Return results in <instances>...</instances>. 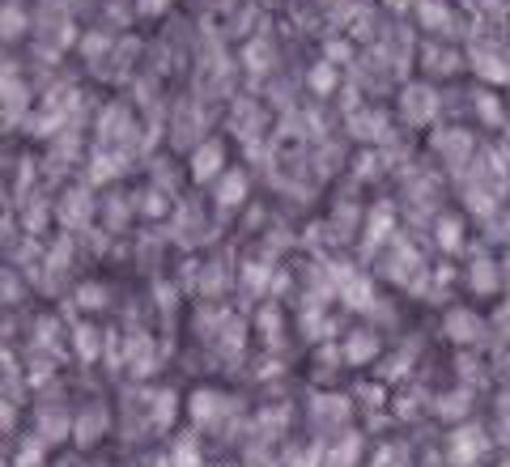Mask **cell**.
<instances>
[{"label":"cell","mask_w":510,"mask_h":467,"mask_svg":"<svg viewBox=\"0 0 510 467\" xmlns=\"http://www.w3.org/2000/svg\"><path fill=\"white\" fill-rule=\"evenodd\" d=\"M30 30L51 51H64L68 42H77V21H73V9L64 0H39L30 9Z\"/></svg>","instance_id":"1"},{"label":"cell","mask_w":510,"mask_h":467,"mask_svg":"<svg viewBox=\"0 0 510 467\" xmlns=\"http://www.w3.org/2000/svg\"><path fill=\"white\" fill-rule=\"evenodd\" d=\"M94 145L103 149H136L141 145V132H136V115L128 103H106L103 115H98V141Z\"/></svg>","instance_id":"2"},{"label":"cell","mask_w":510,"mask_h":467,"mask_svg":"<svg viewBox=\"0 0 510 467\" xmlns=\"http://www.w3.org/2000/svg\"><path fill=\"white\" fill-rule=\"evenodd\" d=\"M30 119V85L13 64H0V132H13Z\"/></svg>","instance_id":"3"},{"label":"cell","mask_w":510,"mask_h":467,"mask_svg":"<svg viewBox=\"0 0 510 467\" xmlns=\"http://www.w3.org/2000/svg\"><path fill=\"white\" fill-rule=\"evenodd\" d=\"M443 111V94L429 81H408L400 94V119L408 127H429Z\"/></svg>","instance_id":"4"},{"label":"cell","mask_w":510,"mask_h":467,"mask_svg":"<svg viewBox=\"0 0 510 467\" xmlns=\"http://www.w3.org/2000/svg\"><path fill=\"white\" fill-rule=\"evenodd\" d=\"M429 149L438 153V162H446L451 170H468L472 162V153H476V141H472V132L460 124L451 127H438L434 136H429Z\"/></svg>","instance_id":"5"},{"label":"cell","mask_w":510,"mask_h":467,"mask_svg":"<svg viewBox=\"0 0 510 467\" xmlns=\"http://www.w3.org/2000/svg\"><path fill=\"white\" fill-rule=\"evenodd\" d=\"M417 21H421L425 34H438V42H451V39H464V21L455 18V9L446 0H417Z\"/></svg>","instance_id":"6"},{"label":"cell","mask_w":510,"mask_h":467,"mask_svg":"<svg viewBox=\"0 0 510 467\" xmlns=\"http://www.w3.org/2000/svg\"><path fill=\"white\" fill-rule=\"evenodd\" d=\"M188 170H191L196 183H217V179L226 174V145H221L217 136H205L200 145L191 149Z\"/></svg>","instance_id":"7"},{"label":"cell","mask_w":510,"mask_h":467,"mask_svg":"<svg viewBox=\"0 0 510 467\" xmlns=\"http://www.w3.org/2000/svg\"><path fill=\"white\" fill-rule=\"evenodd\" d=\"M468 60H472V73H476L481 81L510 85V56H506V51H498V47H485V42H476V47L468 51Z\"/></svg>","instance_id":"8"},{"label":"cell","mask_w":510,"mask_h":467,"mask_svg":"<svg viewBox=\"0 0 510 467\" xmlns=\"http://www.w3.org/2000/svg\"><path fill=\"white\" fill-rule=\"evenodd\" d=\"M417 60H421V68L429 77H455L460 64H464L451 42H438V39H425L421 47H417Z\"/></svg>","instance_id":"9"},{"label":"cell","mask_w":510,"mask_h":467,"mask_svg":"<svg viewBox=\"0 0 510 467\" xmlns=\"http://www.w3.org/2000/svg\"><path fill=\"white\" fill-rule=\"evenodd\" d=\"M247 191H251V179H247V170H226V174L217 179V188H212V204H217V212L243 209Z\"/></svg>","instance_id":"10"},{"label":"cell","mask_w":510,"mask_h":467,"mask_svg":"<svg viewBox=\"0 0 510 467\" xmlns=\"http://www.w3.org/2000/svg\"><path fill=\"white\" fill-rule=\"evenodd\" d=\"M124 170H128L124 149H103V145L89 149V166H85V179H89V183H106V179H120Z\"/></svg>","instance_id":"11"},{"label":"cell","mask_w":510,"mask_h":467,"mask_svg":"<svg viewBox=\"0 0 510 467\" xmlns=\"http://www.w3.org/2000/svg\"><path fill=\"white\" fill-rule=\"evenodd\" d=\"M56 212H60V221L68 226V230H85V221H89V212H94V195H89L85 188L68 191Z\"/></svg>","instance_id":"12"},{"label":"cell","mask_w":510,"mask_h":467,"mask_svg":"<svg viewBox=\"0 0 510 467\" xmlns=\"http://www.w3.org/2000/svg\"><path fill=\"white\" fill-rule=\"evenodd\" d=\"M268 68H273V42L259 34V39H251L247 47H243V73H247L251 81H259Z\"/></svg>","instance_id":"13"},{"label":"cell","mask_w":510,"mask_h":467,"mask_svg":"<svg viewBox=\"0 0 510 467\" xmlns=\"http://www.w3.org/2000/svg\"><path fill=\"white\" fill-rule=\"evenodd\" d=\"M306 89L315 94V98H332L340 89V68L328 60H315L311 64V73H306Z\"/></svg>","instance_id":"14"},{"label":"cell","mask_w":510,"mask_h":467,"mask_svg":"<svg viewBox=\"0 0 510 467\" xmlns=\"http://www.w3.org/2000/svg\"><path fill=\"white\" fill-rule=\"evenodd\" d=\"M391 221H396L391 200H379V204L370 209V221H366V251H375L382 238H391Z\"/></svg>","instance_id":"15"},{"label":"cell","mask_w":510,"mask_h":467,"mask_svg":"<svg viewBox=\"0 0 510 467\" xmlns=\"http://www.w3.org/2000/svg\"><path fill=\"white\" fill-rule=\"evenodd\" d=\"M77 47H81L85 60L98 68V64L111 56V47H115V34H111V30H85L81 39H77Z\"/></svg>","instance_id":"16"},{"label":"cell","mask_w":510,"mask_h":467,"mask_svg":"<svg viewBox=\"0 0 510 467\" xmlns=\"http://www.w3.org/2000/svg\"><path fill=\"white\" fill-rule=\"evenodd\" d=\"M446 336L460 340V344H472V340H481V318L468 315V310H451V315H446Z\"/></svg>","instance_id":"17"},{"label":"cell","mask_w":510,"mask_h":467,"mask_svg":"<svg viewBox=\"0 0 510 467\" xmlns=\"http://www.w3.org/2000/svg\"><path fill=\"white\" fill-rule=\"evenodd\" d=\"M472 106H476V119L485 127H502L506 124V115H502V103H498V94H489V89H476L472 94Z\"/></svg>","instance_id":"18"},{"label":"cell","mask_w":510,"mask_h":467,"mask_svg":"<svg viewBox=\"0 0 510 467\" xmlns=\"http://www.w3.org/2000/svg\"><path fill=\"white\" fill-rule=\"evenodd\" d=\"M375 353H379V340L370 336V332H353V336L344 340V361H353V365L370 361Z\"/></svg>","instance_id":"19"},{"label":"cell","mask_w":510,"mask_h":467,"mask_svg":"<svg viewBox=\"0 0 510 467\" xmlns=\"http://www.w3.org/2000/svg\"><path fill=\"white\" fill-rule=\"evenodd\" d=\"M438 247H443V251H460V247H464V221H460V217H451V212H446V217H438Z\"/></svg>","instance_id":"20"},{"label":"cell","mask_w":510,"mask_h":467,"mask_svg":"<svg viewBox=\"0 0 510 467\" xmlns=\"http://www.w3.org/2000/svg\"><path fill=\"white\" fill-rule=\"evenodd\" d=\"M128 212H132V204H128L120 191H111V195L103 200V217H106V226H111V230H124V226H128Z\"/></svg>","instance_id":"21"},{"label":"cell","mask_w":510,"mask_h":467,"mask_svg":"<svg viewBox=\"0 0 510 467\" xmlns=\"http://www.w3.org/2000/svg\"><path fill=\"white\" fill-rule=\"evenodd\" d=\"M472 285H476L481 294H489V289L498 285V268H493V259L481 255V251H476V259H472Z\"/></svg>","instance_id":"22"},{"label":"cell","mask_w":510,"mask_h":467,"mask_svg":"<svg viewBox=\"0 0 510 467\" xmlns=\"http://www.w3.org/2000/svg\"><path fill=\"white\" fill-rule=\"evenodd\" d=\"M136 209L145 212V217H162L166 212V191H158V188L136 191Z\"/></svg>","instance_id":"23"},{"label":"cell","mask_w":510,"mask_h":467,"mask_svg":"<svg viewBox=\"0 0 510 467\" xmlns=\"http://www.w3.org/2000/svg\"><path fill=\"white\" fill-rule=\"evenodd\" d=\"M323 60H328V64H336V68H340V64H349V60H353V42H349V39H332V42H323Z\"/></svg>","instance_id":"24"},{"label":"cell","mask_w":510,"mask_h":467,"mask_svg":"<svg viewBox=\"0 0 510 467\" xmlns=\"http://www.w3.org/2000/svg\"><path fill=\"white\" fill-rule=\"evenodd\" d=\"M379 149H366V153H361L358 162H353V174H358V179H375V174H379Z\"/></svg>","instance_id":"25"},{"label":"cell","mask_w":510,"mask_h":467,"mask_svg":"<svg viewBox=\"0 0 510 467\" xmlns=\"http://www.w3.org/2000/svg\"><path fill=\"white\" fill-rule=\"evenodd\" d=\"M174 0H132V13L136 18H162Z\"/></svg>","instance_id":"26"},{"label":"cell","mask_w":510,"mask_h":467,"mask_svg":"<svg viewBox=\"0 0 510 467\" xmlns=\"http://www.w3.org/2000/svg\"><path fill=\"white\" fill-rule=\"evenodd\" d=\"M77 348L85 357H94V327H77Z\"/></svg>","instance_id":"27"},{"label":"cell","mask_w":510,"mask_h":467,"mask_svg":"<svg viewBox=\"0 0 510 467\" xmlns=\"http://www.w3.org/2000/svg\"><path fill=\"white\" fill-rule=\"evenodd\" d=\"M106 18H115L120 26H128V18H132V9H124L120 0H111V4H106Z\"/></svg>","instance_id":"28"},{"label":"cell","mask_w":510,"mask_h":467,"mask_svg":"<svg viewBox=\"0 0 510 467\" xmlns=\"http://www.w3.org/2000/svg\"><path fill=\"white\" fill-rule=\"evenodd\" d=\"M106 297H103V289L98 285H89V289H81V306H103Z\"/></svg>","instance_id":"29"},{"label":"cell","mask_w":510,"mask_h":467,"mask_svg":"<svg viewBox=\"0 0 510 467\" xmlns=\"http://www.w3.org/2000/svg\"><path fill=\"white\" fill-rule=\"evenodd\" d=\"M319 4H323V9H336V4H344V0H319Z\"/></svg>","instance_id":"30"}]
</instances>
